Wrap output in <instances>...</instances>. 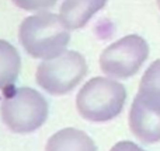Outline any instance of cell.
Segmentation results:
<instances>
[{"label":"cell","mask_w":160,"mask_h":151,"mask_svg":"<svg viewBox=\"0 0 160 151\" xmlns=\"http://www.w3.org/2000/svg\"><path fill=\"white\" fill-rule=\"evenodd\" d=\"M127 90L122 84L105 77H94L79 91L76 106L90 122H108L124 109Z\"/></svg>","instance_id":"cell-2"},{"label":"cell","mask_w":160,"mask_h":151,"mask_svg":"<svg viewBox=\"0 0 160 151\" xmlns=\"http://www.w3.org/2000/svg\"><path fill=\"white\" fill-rule=\"evenodd\" d=\"M110 151H145V150L141 149L138 144L132 143V141L125 140V141H119V143H117Z\"/></svg>","instance_id":"cell-12"},{"label":"cell","mask_w":160,"mask_h":151,"mask_svg":"<svg viewBox=\"0 0 160 151\" xmlns=\"http://www.w3.org/2000/svg\"><path fill=\"white\" fill-rule=\"evenodd\" d=\"M135 98L146 108L160 112V59L146 69Z\"/></svg>","instance_id":"cell-9"},{"label":"cell","mask_w":160,"mask_h":151,"mask_svg":"<svg viewBox=\"0 0 160 151\" xmlns=\"http://www.w3.org/2000/svg\"><path fill=\"white\" fill-rule=\"evenodd\" d=\"M86 73L87 63L84 58L75 50H65L62 55L39 64L37 83L52 95H63L82 81Z\"/></svg>","instance_id":"cell-4"},{"label":"cell","mask_w":160,"mask_h":151,"mask_svg":"<svg viewBox=\"0 0 160 151\" xmlns=\"http://www.w3.org/2000/svg\"><path fill=\"white\" fill-rule=\"evenodd\" d=\"M21 70V59L10 42L0 39V90H7L17 81Z\"/></svg>","instance_id":"cell-10"},{"label":"cell","mask_w":160,"mask_h":151,"mask_svg":"<svg viewBox=\"0 0 160 151\" xmlns=\"http://www.w3.org/2000/svg\"><path fill=\"white\" fill-rule=\"evenodd\" d=\"M149 56V45L139 35H127L105 48L100 56L101 70L110 77L129 78Z\"/></svg>","instance_id":"cell-5"},{"label":"cell","mask_w":160,"mask_h":151,"mask_svg":"<svg viewBox=\"0 0 160 151\" xmlns=\"http://www.w3.org/2000/svg\"><path fill=\"white\" fill-rule=\"evenodd\" d=\"M18 38L28 55L49 60L65 52L70 34L61 16L41 13L27 17L21 22Z\"/></svg>","instance_id":"cell-1"},{"label":"cell","mask_w":160,"mask_h":151,"mask_svg":"<svg viewBox=\"0 0 160 151\" xmlns=\"http://www.w3.org/2000/svg\"><path fill=\"white\" fill-rule=\"evenodd\" d=\"M45 151H97V146L87 133L66 127L51 136Z\"/></svg>","instance_id":"cell-8"},{"label":"cell","mask_w":160,"mask_h":151,"mask_svg":"<svg viewBox=\"0 0 160 151\" xmlns=\"http://www.w3.org/2000/svg\"><path fill=\"white\" fill-rule=\"evenodd\" d=\"M2 118L11 132L31 133L47 120L48 102L34 88H14L2 102Z\"/></svg>","instance_id":"cell-3"},{"label":"cell","mask_w":160,"mask_h":151,"mask_svg":"<svg viewBox=\"0 0 160 151\" xmlns=\"http://www.w3.org/2000/svg\"><path fill=\"white\" fill-rule=\"evenodd\" d=\"M131 132L143 143L160 141V112L146 108L138 99H133L129 111Z\"/></svg>","instance_id":"cell-6"},{"label":"cell","mask_w":160,"mask_h":151,"mask_svg":"<svg viewBox=\"0 0 160 151\" xmlns=\"http://www.w3.org/2000/svg\"><path fill=\"white\" fill-rule=\"evenodd\" d=\"M14 4L20 8L27 11L42 10V8H49L56 3V0H13Z\"/></svg>","instance_id":"cell-11"},{"label":"cell","mask_w":160,"mask_h":151,"mask_svg":"<svg viewBox=\"0 0 160 151\" xmlns=\"http://www.w3.org/2000/svg\"><path fill=\"white\" fill-rule=\"evenodd\" d=\"M156 2H158V4H159V7H160V0H156Z\"/></svg>","instance_id":"cell-13"},{"label":"cell","mask_w":160,"mask_h":151,"mask_svg":"<svg viewBox=\"0 0 160 151\" xmlns=\"http://www.w3.org/2000/svg\"><path fill=\"white\" fill-rule=\"evenodd\" d=\"M105 3L107 0H65L61 6V18L69 30H79L104 7Z\"/></svg>","instance_id":"cell-7"}]
</instances>
